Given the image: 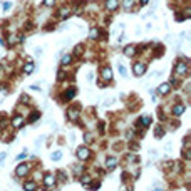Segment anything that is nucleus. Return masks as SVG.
Segmentation results:
<instances>
[{"label": "nucleus", "mask_w": 191, "mask_h": 191, "mask_svg": "<svg viewBox=\"0 0 191 191\" xmlns=\"http://www.w3.org/2000/svg\"><path fill=\"white\" fill-rule=\"evenodd\" d=\"M91 156V151H89V148H86V146H81L79 149H77V158L79 159H87V158Z\"/></svg>", "instance_id": "obj_1"}, {"label": "nucleus", "mask_w": 191, "mask_h": 191, "mask_svg": "<svg viewBox=\"0 0 191 191\" xmlns=\"http://www.w3.org/2000/svg\"><path fill=\"white\" fill-rule=\"evenodd\" d=\"M44 184H45L47 188H54L55 186V176L52 173H47V174L44 176Z\"/></svg>", "instance_id": "obj_2"}, {"label": "nucleus", "mask_w": 191, "mask_h": 191, "mask_svg": "<svg viewBox=\"0 0 191 191\" xmlns=\"http://www.w3.org/2000/svg\"><path fill=\"white\" fill-rule=\"evenodd\" d=\"M132 72H134V75H143L146 72V66H144L143 62H137V64L132 66Z\"/></svg>", "instance_id": "obj_3"}, {"label": "nucleus", "mask_w": 191, "mask_h": 191, "mask_svg": "<svg viewBox=\"0 0 191 191\" xmlns=\"http://www.w3.org/2000/svg\"><path fill=\"white\" fill-rule=\"evenodd\" d=\"M176 74L178 75H186L188 74V64L186 62H179V64H176Z\"/></svg>", "instance_id": "obj_4"}, {"label": "nucleus", "mask_w": 191, "mask_h": 191, "mask_svg": "<svg viewBox=\"0 0 191 191\" xmlns=\"http://www.w3.org/2000/svg\"><path fill=\"white\" fill-rule=\"evenodd\" d=\"M15 173H17V176H25V174L29 173V164H25V163L19 164L17 169H15Z\"/></svg>", "instance_id": "obj_5"}, {"label": "nucleus", "mask_w": 191, "mask_h": 191, "mask_svg": "<svg viewBox=\"0 0 191 191\" xmlns=\"http://www.w3.org/2000/svg\"><path fill=\"white\" fill-rule=\"evenodd\" d=\"M169 91H171V84H168V82H166V84H161V86L158 87L156 92H158V94H161V96H166Z\"/></svg>", "instance_id": "obj_6"}, {"label": "nucleus", "mask_w": 191, "mask_h": 191, "mask_svg": "<svg viewBox=\"0 0 191 191\" xmlns=\"http://www.w3.org/2000/svg\"><path fill=\"white\" fill-rule=\"evenodd\" d=\"M116 166H117V158L111 156V158L106 159V168H107V169H114Z\"/></svg>", "instance_id": "obj_7"}, {"label": "nucleus", "mask_w": 191, "mask_h": 191, "mask_svg": "<svg viewBox=\"0 0 191 191\" xmlns=\"http://www.w3.org/2000/svg\"><path fill=\"white\" fill-rule=\"evenodd\" d=\"M102 79L104 81H111V79H112V69H111L109 66H106V67L102 69Z\"/></svg>", "instance_id": "obj_8"}, {"label": "nucleus", "mask_w": 191, "mask_h": 191, "mask_svg": "<svg viewBox=\"0 0 191 191\" xmlns=\"http://www.w3.org/2000/svg\"><path fill=\"white\" fill-rule=\"evenodd\" d=\"M12 126H14V128H22V126H24V117L22 116H14L12 117Z\"/></svg>", "instance_id": "obj_9"}, {"label": "nucleus", "mask_w": 191, "mask_h": 191, "mask_svg": "<svg viewBox=\"0 0 191 191\" xmlns=\"http://www.w3.org/2000/svg\"><path fill=\"white\" fill-rule=\"evenodd\" d=\"M119 7V2L117 0H106V8L107 10H116Z\"/></svg>", "instance_id": "obj_10"}, {"label": "nucleus", "mask_w": 191, "mask_h": 191, "mask_svg": "<svg viewBox=\"0 0 191 191\" xmlns=\"http://www.w3.org/2000/svg\"><path fill=\"white\" fill-rule=\"evenodd\" d=\"M67 117L70 121H75L77 117H79V109H69L67 111Z\"/></svg>", "instance_id": "obj_11"}, {"label": "nucleus", "mask_w": 191, "mask_h": 191, "mask_svg": "<svg viewBox=\"0 0 191 191\" xmlns=\"http://www.w3.org/2000/svg\"><path fill=\"white\" fill-rule=\"evenodd\" d=\"M24 190L25 191H37V184L34 181H27V183L24 184Z\"/></svg>", "instance_id": "obj_12"}, {"label": "nucleus", "mask_w": 191, "mask_h": 191, "mask_svg": "<svg viewBox=\"0 0 191 191\" xmlns=\"http://www.w3.org/2000/svg\"><path fill=\"white\" fill-rule=\"evenodd\" d=\"M183 112H184V106H181V104L174 106V109H173V114H174V116H181Z\"/></svg>", "instance_id": "obj_13"}, {"label": "nucleus", "mask_w": 191, "mask_h": 191, "mask_svg": "<svg viewBox=\"0 0 191 191\" xmlns=\"http://www.w3.org/2000/svg\"><path fill=\"white\" fill-rule=\"evenodd\" d=\"M139 124H141L143 128H146V126H149V124H151V117H149V116H143L141 119H139Z\"/></svg>", "instance_id": "obj_14"}, {"label": "nucleus", "mask_w": 191, "mask_h": 191, "mask_svg": "<svg viewBox=\"0 0 191 191\" xmlns=\"http://www.w3.org/2000/svg\"><path fill=\"white\" fill-rule=\"evenodd\" d=\"M74 96H75V89H67V91H66V94H64V99L69 101V99H72Z\"/></svg>", "instance_id": "obj_15"}, {"label": "nucleus", "mask_w": 191, "mask_h": 191, "mask_svg": "<svg viewBox=\"0 0 191 191\" xmlns=\"http://www.w3.org/2000/svg\"><path fill=\"white\" fill-rule=\"evenodd\" d=\"M34 64H32V62H27V64H25V67H24V72H25V74H32V72H34Z\"/></svg>", "instance_id": "obj_16"}, {"label": "nucleus", "mask_w": 191, "mask_h": 191, "mask_svg": "<svg viewBox=\"0 0 191 191\" xmlns=\"http://www.w3.org/2000/svg\"><path fill=\"white\" fill-rule=\"evenodd\" d=\"M124 52H126V55H128V57H132V55H134V52H136V47H134V45H128Z\"/></svg>", "instance_id": "obj_17"}, {"label": "nucleus", "mask_w": 191, "mask_h": 191, "mask_svg": "<svg viewBox=\"0 0 191 191\" xmlns=\"http://www.w3.org/2000/svg\"><path fill=\"white\" fill-rule=\"evenodd\" d=\"M61 158H62V151H55V153L50 154V159H52V161H59Z\"/></svg>", "instance_id": "obj_18"}, {"label": "nucleus", "mask_w": 191, "mask_h": 191, "mask_svg": "<svg viewBox=\"0 0 191 191\" xmlns=\"http://www.w3.org/2000/svg\"><path fill=\"white\" fill-rule=\"evenodd\" d=\"M96 37H99V30H97V29H91V34H89V39H92V40H94Z\"/></svg>", "instance_id": "obj_19"}, {"label": "nucleus", "mask_w": 191, "mask_h": 191, "mask_svg": "<svg viewBox=\"0 0 191 191\" xmlns=\"http://www.w3.org/2000/svg\"><path fill=\"white\" fill-rule=\"evenodd\" d=\"M39 117H40V112H37V111H35V112H32V116L29 117V121H30V123H35Z\"/></svg>", "instance_id": "obj_20"}, {"label": "nucleus", "mask_w": 191, "mask_h": 191, "mask_svg": "<svg viewBox=\"0 0 191 191\" xmlns=\"http://www.w3.org/2000/svg\"><path fill=\"white\" fill-rule=\"evenodd\" d=\"M123 5H124V8H128V10H129V8L134 5V0H124Z\"/></svg>", "instance_id": "obj_21"}, {"label": "nucleus", "mask_w": 191, "mask_h": 191, "mask_svg": "<svg viewBox=\"0 0 191 191\" xmlns=\"http://www.w3.org/2000/svg\"><path fill=\"white\" fill-rule=\"evenodd\" d=\"M119 74L123 75V77H126V74H128V70H126V66L119 64Z\"/></svg>", "instance_id": "obj_22"}, {"label": "nucleus", "mask_w": 191, "mask_h": 191, "mask_svg": "<svg viewBox=\"0 0 191 191\" xmlns=\"http://www.w3.org/2000/svg\"><path fill=\"white\" fill-rule=\"evenodd\" d=\"M70 61H72V57H70L69 54H67V55H64V59H62V66H67Z\"/></svg>", "instance_id": "obj_23"}, {"label": "nucleus", "mask_w": 191, "mask_h": 191, "mask_svg": "<svg viewBox=\"0 0 191 191\" xmlns=\"http://www.w3.org/2000/svg\"><path fill=\"white\" fill-rule=\"evenodd\" d=\"M87 188L91 191H96V190H99V188H101V184H99V183H92L91 186H87Z\"/></svg>", "instance_id": "obj_24"}, {"label": "nucleus", "mask_w": 191, "mask_h": 191, "mask_svg": "<svg viewBox=\"0 0 191 191\" xmlns=\"http://www.w3.org/2000/svg\"><path fill=\"white\" fill-rule=\"evenodd\" d=\"M81 181H82V184H89V183H91V178L86 174V176H82V178H81Z\"/></svg>", "instance_id": "obj_25"}, {"label": "nucleus", "mask_w": 191, "mask_h": 191, "mask_svg": "<svg viewBox=\"0 0 191 191\" xmlns=\"http://www.w3.org/2000/svg\"><path fill=\"white\" fill-rule=\"evenodd\" d=\"M92 81H94V72L91 70V72L87 74V82H89V84H92Z\"/></svg>", "instance_id": "obj_26"}, {"label": "nucleus", "mask_w": 191, "mask_h": 191, "mask_svg": "<svg viewBox=\"0 0 191 191\" xmlns=\"http://www.w3.org/2000/svg\"><path fill=\"white\" fill-rule=\"evenodd\" d=\"M54 2H55V0H44V5H45V7H52V5H54Z\"/></svg>", "instance_id": "obj_27"}, {"label": "nucleus", "mask_w": 191, "mask_h": 191, "mask_svg": "<svg viewBox=\"0 0 191 191\" xmlns=\"http://www.w3.org/2000/svg\"><path fill=\"white\" fill-rule=\"evenodd\" d=\"M67 15H69V10H67V8H62V12H61V17H62V19H66Z\"/></svg>", "instance_id": "obj_28"}, {"label": "nucleus", "mask_w": 191, "mask_h": 191, "mask_svg": "<svg viewBox=\"0 0 191 191\" xmlns=\"http://www.w3.org/2000/svg\"><path fill=\"white\" fill-rule=\"evenodd\" d=\"M84 141H86V143H91V141H92V134H86V136H84Z\"/></svg>", "instance_id": "obj_29"}, {"label": "nucleus", "mask_w": 191, "mask_h": 191, "mask_svg": "<svg viewBox=\"0 0 191 191\" xmlns=\"http://www.w3.org/2000/svg\"><path fill=\"white\" fill-rule=\"evenodd\" d=\"M2 7H3V10H8V8L12 7V3H10V2H5V3H2Z\"/></svg>", "instance_id": "obj_30"}, {"label": "nucleus", "mask_w": 191, "mask_h": 191, "mask_svg": "<svg viewBox=\"0 0 191 191\" xmlns=\"http://www.w3.org/2000/svg\"><path fill=\"white\" fill-rule=\"evenodd\" d=\"M5 158H7V154H5V153H0V164H3Z\"/></svg>", "instance_id": "obj_31"}, {"label": "nucleus", "mask_w": 191, "mask_h": 191, "mask_svg": "<svg viewBox=\"0 0 191 191\" xmlns=\"http://www.w3.org/2000/svg\"><path fill=\"white\" fill-rule=\"evenodd\" d=\"M183 156H184V159H190V158H191V153H190L188 149H186V151H184V154H183Z\"/></svg>", "instance_id": "obj_32"}, {"label": "nucleus", "mask_w": 191, "mask_h": 191, "mask_svg": "<svg viewBox=\"0 0 191 191\" xmlns=\"http://www.w3.org/2000/svg\"><path fill=\"white\" fill-rule=\"evenodd\" d=\"M156 136H158V137L163 136V129H161V128H158V129H156Z\"/></svg>", "instance_id": "obj_33"}, {"label": "nucleus", "mask_w": 191, "mask_h": 191, "mask_svg": "<svg viewBox=\"0 0 191 191\" xmlns=\"http://www.w3.org/2000/svg\"><path fill=\"white\" fill-rule=\"evenodd\" d=\"M148 2H149V0H141V3H143V5H144V3H148Z\"/></svg>", "instance_id": "obj_34"}, {"label": "nucleus", "mask_w": 191, "mask_h": 191, "mask_svg": "<svg viewBox=\"0 0 191 191\" xmlns=\"http://www.w3.org/2000/svg\"><path fill=\"white\" fill-rule=\"evenodd\" d=\"M154 191H164V190H163V188H156Z\"/></svg>", "instance_id": "obj_35"}]
</instances>
